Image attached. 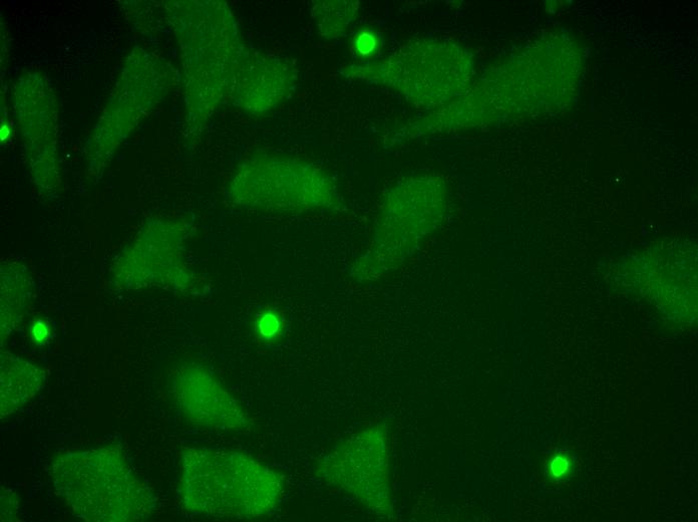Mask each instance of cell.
I'll use <instances>...</instances> for the list:
<instances>
[{
  "mask_svg": "<svg viewBox=\"0 0 698 522\" xmlns=\"http://www.w3.org/2000/svg\"><path fill=\"white\" fill-rule=\"evenodd\" d=\"M282 486L277 473L240 452L191 449L182 457V501L198 515L264 516L280 501Z\"/></svg>",
  "mask_w": 698,
  "mask_h": 522,
  "instance_id": "obj_1",
  "label": "cell"
},
{
  "mask_svg": "<svg viewBox=\"0 0 698 522\" xmlns=\"http://www.w3.org/2000/svg\"><path fill=\"white\" fill-rule=\"evenodd\" d=\"M53 477L73 511L88 521L146 519L156 505L153 493L117 449L64 454L55 460Z\"/></svg>",
  "mask_w": 698,
  "mask_h": 522,
  "instance_id": "obj_2",
  "label": "cell"
},
{
  "mask_svg": "<svg viewBox=\"0 0 698 522\" xmlns=\"http://www.w3.org/2000/svg\"><path fill=\"white\" fill-rule=\"evenodd\" d=\"M175 391L181 409L195 423L227 430L248 422L238 403L205 373H187Z\"/></svg>",
  "mask_w": 698,
  "mask_h": 522,
  "instance_id": "obj_3",
  "label": "cell"
},
{
  "mask_svg": "<svg viewBox=\"0 0 698 522\" xmlns=\"http://www.w3.org/2000/svg\"><path fill=\"white\" fill-rule=\"evenodd\" d=\"M279 325V321L275 316L267 314L259 323L260 333L265 337H271L277 333Z\"/></svg>",
  "mask_w": 698,
  "mask_h": 522,
  "instance_id": "obj_4",
  "label": "cell"
},
{
  "mask_svg": "<svg viewBox=\"0 0 698 522\" xmlns=\"http://www.w3.org/2000/svg\"><path fill=\"white\" fill-rule=\"evenodd\" d=\"M33 333H34L36 340H38V341L46 340L48 335H49V331H48L47 326L45 324H42V323H38L34 327Z\"/></svg>",
  "mask_w": 698,
  "mask_h": 522,
  "instance_id": "obj_5",
  "label": "cell"
},
{
  "mask_svg": "<svg viewBox=\"0 0 698 522\" xmlns=\"http://www.w3.org/2000/svg\"><path fill=\"white\" fill-rule=\"evenodd\" d=\"M373 47H374V41L369 36L363 37L359 43V48L364 53L370 52L373 49Z\"/></svg>",
  "mask_w": 698,
  "mask_h": 522,
  "instance_id": "obj_6",
  "label": "cell"
}]
</instances>
